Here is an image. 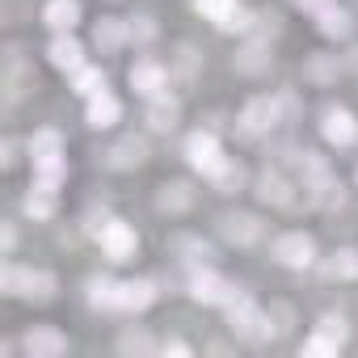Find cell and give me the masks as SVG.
<instances>
[{"instance_id": "19", "label": "cell", "mask_w": 358, "mask_h": 358, "mask_svg": "<svg viewBox=\"0 0 358 358\" xmlns=\"http://www.w3.org/2000/svg\"><path fill=\"white\" fill-rule=\"evenodd\" d=\"M156 299H160V291H156V282H152V278L118 282V312H148Z\"/></svg>"}, {"instance_id": "21", "label": "cell", "mask_w": 358, "mask_h": 358, "mask_svg": "<svg viewBox=\"0 0 358 358\" xmlns=\"http://www.w3.org/2000/svg\"><path fill=\"white\" fill-rule=\"evenodd\" d=\"M341 68H345V59L316 51V55H308V59H303V80H308L312 89H329V85L341 76Z\"/></svg>"}, {"instance_id": "27", "label": "cell", "mask_w": 358, "mask_h": 358, "mask_svg": "<svg viewBox=\"0 0 358 358\" xmlns=\"http://www.w3.org/2000/svg\"><path fill=\"white\" fill-rule=\"evenodd\" d=\"M30 169H34V182H38V186L59 190V186L68 182V156H64V152H55V156H34Z\"/></svg>"}, {"instance_id": "14", "label": "cell", "mask_w": 358, "mask_h": 358, "mask_svg": "<svg viewBox=\"0 0 358 358\" xmlns=\"http://www.w3.org/2000/svg\"><path fill=\"white\" fill-rule=\"evenodd\" d=\"M320 135L333 143V148H354L358 143V118L341 106H329L324 118H320Z\"/></svg>"}, {"instance_id": "28", "label": "cell", "mask_w": 358, "mask_h": 358, "mask_svg": "<svg viewBox=\"0 0 358 358\" xmlns=\"http://www.w3.org/2000/svg\"><path fill=\"white\" fill-rule=\"evenodd\" d=\"M85 299L97 312H118V282L114 278H89L85 282Z\"/></svg>"}, {"instance_id": "43", "label": "cell", "mask_w": 358, "mask_h": 358, "mask_svg": "<svg viewBox=\"0 0 358 358\" xmlns=\"http://www.w3.org/2000/svg\"><path fill=\"white\" fill-rule=\"evenodd\" d=\"M13 249H17V224L5 220V257H13Z\"/></svg>"}, {"instance_id": "36", "label": "cell", "mask_w": 358, "mask_h": 358, "mask_svg": "<svg viewBox=\"0 0 358 358\" xmlns=\"http://www.w3.org/2000/svg\"><path fill=\"white\" fill-rule=\"evenodd\" d=\"M278 34H282V13H274V9H266V13H253V30H249V38L274 43Z\"/></svg>"}, {"instance_id": "2", "label": "cell", "mask_w": 358, "mask_h": 358, "mask_svg": "<svg viewBox=\"0 0 358 358\" xmlns=\"http://www.w3.org/2000/svg\"><path fill=\"white\" fill-rule=\"evenodd\" d=\"M257 199H262L266 207H274V211H299V203L312 207L308 194H303V186H295L291 177H287V169H278V164H270V169L257 177Z\"/></svg>"}, {"instance_id": "42", "label": "cell", "mask_w": 358, "mask_h": 358, "mask_svg": "<svg viewBox=\"0 0 358 358\" xmlns=\"http://www.w3.org/2000/svg\"><path fill=\"white\" fill-rule=\"evenodd\" d=\"M17 160H22V143L5 139V169H17Z\"/></svg>"}, {"instance_id": "3", "label": "cell", "mask_w": 358, "mask_h": 358, "mask_svg": "<svg viewBox=\"0 0 358 358\" xmlns=\"http://www.w3.org/2000/svg\"><path fill=\"white\" fill-rule=\"evenodd\" d=\"M278 127V110H274V93H257L241 106V118H236V131L241 139H266L270 131Z\"/></svg>"}, {"instance_id": "7", "label": "cell", "mask_w": 358, "mask_h": 358, "mask_svg": "<svg viewBox=\"0 0 358 358\" xmlns=\"http://www.w3.org/2000/svg\"><path fill=\"white\" fill-rule=\"evenodd\" d=\"M68 350H72V341H68V333L55 329V324H30V329L22 333V354H26V358H64Z\"/></svg>"}, {"instance_id": "26", "label": "cell", "mask_w": 358, "mask_h": 358, "mask_svg": "<svg viewBox=\"0 0 358 358\" xmlns=\"http://www.w3.org/2000/svg\"><path fill=\"white\" fill-rule=\"evenodd\" d=\"M169 72L182 80V85H194L199 72H203V55H199V47H194V43H177V51H173V59H169Z\"/></svg>"}, {"instance_id": "38", "label": "cell", "mask_w": 358, "mask_h": 358, "mask_svg": "<svg viewBox=\"0 0 358 358\" xmlns=\"http://www.w3.org/2000/svg\"><path fill=\"white\" fill-rule=\"evenodd\" d=\"M194 9L207 17V22H215V26H224L241 5H236V0H194Z\"/></svg>"}, {"instance_id": "29", "label": "cell", "mask_w": 358, "mask_h": 358, "mask_svg": "<svg viewBox=\"0 0 358 358\" xmlns=\"http://www.w3.org/2000/svg\"><path fill=\"white\" fill-rule=\"evenodd\" d=\"M59 295V278L51 270H30V282H26V303H51Z\"/></svg>"}, {"instance_id": "13", "label": "cell", "mask_w": 358, "mask_h": 358, "mask_svg": "<svg viewBox=\"0 0 358 358\" xmlns=\"http://www.w3.org/2000/svg\"><path fill=\"white\" fill-rule=\"evenodd\" d=\"M148 139L143 135H122L114 148H106V152H97V164H110V169H139V164H148Z\"/></svg>"}, {"instance_id": "10", "label": "cell", "mask_w": 358, "mask_h": 358, "mask_svg": "<svg viewBox=\"0 0 358 358\" xmlns=\"http://www.w3.org/2000/svg\"><path fill=\"white\" fill-rule=\"evenodd\" d=\"M295 177H299V186H303L308 203H312V194H320L329 182H337L333 160L320 156V152H299V160H295Z\"/></svg>"}, {"instance_id": "40", "label": "cell", "mask_w": 358, "mask_h": 358, "mask_svg": "<svg viewBox=\"0 0 358 358\" xmlns=\"http://www.w3.org/2000/svg\"><path fill=\"white\" fill-rule=\"evenodd\" d=\"M341 345L333 341V337H324V333H312L303 345H299V354H308V358H320V354H337Z\"/></svg>"}, {"instance_id": "5", "label": "cell", "mask_w": 358, "mask_h": 358, "mask_svg": "<svg viewBox=\"0 0 358 358\" xmlns=\"http://www.w3.org/2000/svg\"><path fill=\"white\" fill-rule=\"evenodd\" d=\"M270 257H274L278 266H287V270H308V266L316 262V241H312L303 228H291V232L274 236Z\"/></svg>"}, {"instance_id": "39", "label": "cell", "mask_w": 358, "mask_h": 358, "mask_svg": "<svg viewBox=\"0 0 358 358\" xmlns=\"http://www.w3.org/2000/svg\"><path fill=\"white\" fill-rule=\"evenodd\" d=\"M316 333H324V337H333L337 345H345V337H350V320L329 312V316H320V320H316Z\"/></svg>"}, {"instance_id": "17", "label": "cell", "mask_w": 358, "mask_h": 358, "mask_svg": "<svg viewBox=\"0 0 358 358\" xmlns=\"http://www.w3.org/2000/svg\"><path fill=\"white\" fill-rule=\"evenodd\" d=\"M316 30H320L324 38H333V43H345V38L354 34V13H350L345 5H337V0H329V5L316 13Z\"/></svg>"}, {"instance_id": "41", "label": "cell", "mask_w": 358, "mask_h": 358, "mask_svg": "<svg viewBox=\"0 0 358 358\" xmlns=\"http://www.w3.org/2000/svg\"><path fill=\"white\" fill-rule=\"evenodd\" d=\"M13 68H30V64H26V51H22L17 43L5 47V72H13Z\"/></svg>"}, {"instance_id": "30", "label": "cell", "mask_w": 358, "mask_h": 358, "mask_svg": "<svg viewBox=\"0 0 358 358\" xmlns=\"http://www.w3.org/2000/svg\"><path fill=\"white\" fill-rule=\"evenodd\" d=\"M72 93H80L85 101L97 97V93H106V72H101L97 64H80V68L72 72Z\"/></svg>"}, {"instance_id": "18", "label": "cell", "mask_w": 358, "mask_h": 358, "mask_svg": "<svg viewBox=\"0 0 358 358\" xmlns=\"http://www.w3.org/2000/svg\"><path fill=\"white\" fill-rule=\"evenodd\" d=\"M55 211H59V194L51 190V186H30L26 194H22V215L26 220H34V224H47V220H55Z\"/></svg>"}, {"instance_id": "45", "label": "cell", "mask_w": 358, "mask_h": 358, "mask_svg": "<svg viewBox=\"0 0 358 358\" xmlns=\"http://www.w3.org/2000/svg\"><path fill=\"white\" fill-rule=\"evenodd\" d=\"M164 350H169V354H190V345H186V341H164Z\"/></svg>"}, {"instance_id": "12", "label": "cell", "mask_w": 358, "mask_h": 358, "mask_svg": "<svg viewBox=\"0 0 358 358\" xmlns=\"http://www.w3.org/2000/svg\"><path fill=\"white\" fill-rule=\"evenodd\" d=\"M169 64H160V59H152V55H143V59H135L131 64V72H127V80H131V89L139 93V97H156V93H164L169 89Z\"/></svg>"}, {"instance_id": "23", "label": "cell", "mask_w": 358, "mask_h": 358, "mask_svg": "<svg viewBox=\"0 0 358 358\" xmlns=\"http://www.w3.org/2000/svg\"><path fill=\"white\" fill-rule=\"evenodd\" d=\"M122 118V101L106 89V93H97V97H89V106H85V122L93 127V131H106V127H114Z\"/></svg>"}, {"instance_id": "33", "label": "cell", "mask_w": 358, "mask_h": 358, "mask_svg": "<svg viewBox=\"0 0 358 358\" xmlns=\"http://www.w3.org/2000/svg\"><path fill=\"white\" fill-rule=\"evenodd\" d=\"M26 282H30V266H22V262H9L5 270H0V295L22 299L26 295Z\"/></svg>"}, {"instance_id": "1", "label": "cell", "mask_w": 358, "mask_h": 358, "mask_svg": "<svg viewBox=\"0 0 358 358\" xmlns=\"http://www.w3.org/2000/svg\"><path fill=\"white\" fill-rule=\"evenodd\" d=\"M224 312H228V329H232V337H241V341H245V345H253V350L274 345L278 329H270L274 320H270V312H266L253 295L236 291V295L224 303Z\"/></svg>"}, {"instance_id": "31", "label": "cell", "mask_w": 358, "mask_h": 358, "mask_svg": "<svg viewBox=\"0 0 358 358\" xmlns=\"http://www.w3.org/2000/svg\"><path fill=\"white\" fill-rule=\"evenodd\" d=\"M274 110H278V127H295L303 118V93L299 89H274Z\"/></svg>"}, {"instance_id": "22", "label": "cell", "mask_w": 358, "mask_h": 358, "mask_svg": "<svg viewBox=\"0 0 358 358\" xmlns=\"http://www.w3.org/2000/svg\"><path fill=\"white\" fill-rule=\"evenodd\" d=\"M207 182L215 186V194H241V190H245V182H249V173H245V164H241V160L224 156V160L207 173Z\"/></svg>"}, {"instance_id": "37", "label": "cell", "mask_w": 358, "mask_h": 358, "mask_svg": "<svg viewBox=\"0 0 358 358\" xmlns=\"http://www.w3.org/2000/svg\"><path fill=\"white\" fill-rule=\"evenodd\" d=\"M152 350H156L152 333H143V329H122L118 333V354H152Z\"/></svg>"}, {"instance_id": "34", "label": "cell", "mask_w": 358, "mask_h": 358, "mask_svg": "<svg viewBox=\"0 0 358 358\" xmlns=\"http://www.w3.org/2000/svg\"><path fill=\"white\" fill-rule=\"evenodd\" d=\"M26 152H30V160H34V156H55V152H64V135H59L55 127H38V131L26 139Z\"/></svg>"}, {"instance_id": "35", "label": "cell", "mask_w": 358, "mask_h": 358, "mask_svg": "<svg viewBox=\"0 0 358 358\" xmlns=\"http://www.w3.org/2000/svg\"><path fill=\"white\" fill-rule=\"evenodd\" d=\"M127 34H131V43H135V47H148V43H156L160 26H156V17H152V13H131V17H127Z\"/></svg>"}, {"instance_id": "16", "label": "cell", "mask_w": 358, "mask_h": 358, "mask_svg": "<svg viewBox=\"0 0 358 358\" xmlns=\"http://www.w3.org/2000/svg\"><path fill=\"white\" fill-rule=\"evenodd\" d=\"M270 64H274V51H270V43H262V38H245V47L232 55V72H236V76H266Z\"/></svg>"}, {"instance_id": "24", "label": "cell", "mask_w": 358, "mask_h": 358, "mask_svg": "<svg viewBox=\"0 0 358 358\" xmlns=\"http://www.w3.org/2000/svg\"><path fill=\"white\" fill-rule=\"evenodd\" d=\"M47 59H51V68H59V72H76V68L85 64V47H80L72 34H55L51 47H47Z\"/></svg>"}, {"instance_id": "20", "label": "cell", "mask_w": 358, "mask_h": 358, "mask_svg": "<svg viewBox=\"0 0 358 358\" xmlns=\"http://www.w3.org/2000/svg\"><path fill=\"white\" fill-rule=\"evenodd\" d=\"M127 43H131V34H127V22L122 17H97L93 22V47L101 55H118Z\"/></svg>"}, {"instance_id": "15", "label": "cell", "mask_w": 358, "mask_h": 358, "mask_svg": "<svg viewBox=\"0 0 358 358\" xmlns=\"http://www.w3.org/2000/svg\"><path fill=\"white\" fill-rule=\"evenodd\" d=\"M190 207H194V186H190V182L173 177V182H160V186H156V211H160V215L177 220V215H186Z\"/></svg>"}, {"instance_id": "8", "label": "cell", "mask_w": 358, "mask_h": 358, "mask_svg": "<svg viewBox=\"0 0 358 358\" xmlns=\"http://www.w3.org/2000/svg\"><path fill=\"white\" fill-rule=\"evenodd\" d=\"M97 245H101V253H106L110 262H131L135 249H139V232H135L127 220H106V224L97 228Z\"/></svg>"}, {"instance_id": "4", "label": "cell", "mask_w": 358, "mask_h": 358, "mask_svg": "<svg viewBox=\"0 0 358 358\" xmlns=\"http://www.w3.org/2000/svg\"><path fill=\"white\" fill-rule=\"evenodd\" d=\"M186 291H190V299H194V303H220V308H224L241 287H232L215 266H207V262H203V266H190V282H186Z\"/></svg>"}, {"instance_id": "6", "label": "cell", "mask_w": 358, "mask_h": 358, "mask_svg": "<svg viewBox=\"0 0 358 358\" xmlns=\"http://www.w3.org/2000/svg\"><path fill=\"white\" fill-rule=\"evenodd\" d=\"M182 152H186V164H190V169H199V173H211V169L224 160L220 131H211V127H199V131H190V135H186V143H182Z\"/></svg>"}, {"instance_id": "32", "label": "cell", "mask_w": 358, "mask_h": 358, "mask_svg": "<svg viewBox=\"0 0 358 358\" xmlns=\"http://www.w3.org/2000/svg\"><path fill=\"white\" fill-rule=\"evenodd\" d=\"M324 274L337 278V282H354V278H358V249H354V245L337 249V253L324 262Z\"/></svg>"}, {"instance_id": "11", "label": "cell", "mask_w": 358, "mask_h": 358, "mask_svg": "<svg viewBox=\"0 0 358 358\" xmlns=\"http://www.w3.org/2000/svg\"><path fill=\"white\" fill-rule=\"evenodd\" d=\"M177 122H182V101H177L169 89L156 93V97H143V127L152 135H169Z\"/></svg>"}, {"instance_id": "44", "label": "cell", "mask_w": 358, "mask_h": 358, "mask_svg": "<svg viewBox=\"0 0 358 358\" xmlns=\"http://www.w3.org/2000/svg\"><path fill=\"white\" fill-rule=\"evenodd\" d=\"M291 5H295V9H303V13H312V17H316V13H320V9H324V5H329V0H291Z\"/></svg>"}, {"instance_id": "25", "label": "cell", "mask_w": 358, "mask_h": 358, "mask_svg": "<svg viewBox=\"0 0 358 358\" xmlns=\"http://www.w3.org/2000/svg\"><path fill=\"white\" fill-rule=\"evenodd\" d=\"M76 22H80V0H47L43 5V26H51L55 34H72Z\"/></svg>"}, {"instance_id": "46", "label": "cell", "mask_w": 358, "mask_h": 358, "mask_svg": "<svg viewBox=\"0 0 358 358\" xmlns=\"http://www.w3.org/2000/svg\"><path fill=\"white\" fill-rule=\"evenodd\" d=\"M345 68H350V72L358 76V47H350V55H345Z\"/></svg>"}, {"instance_id": "9", "label": "cell", "mask_w": 358, "mask_h": 358, "mask_svg": "<svg viewBox=\"0 0 358 358\" xmlns=\"http://www.w3.org/2000/svg\"><path fill=\"white\" fill-rule=\"evenodd\" d=\"M215 228H220V236H224L228 245H236V249H249V245H257V241L266 236V224H262L253 211H224Z\"/></svg>"}]
</instances>
